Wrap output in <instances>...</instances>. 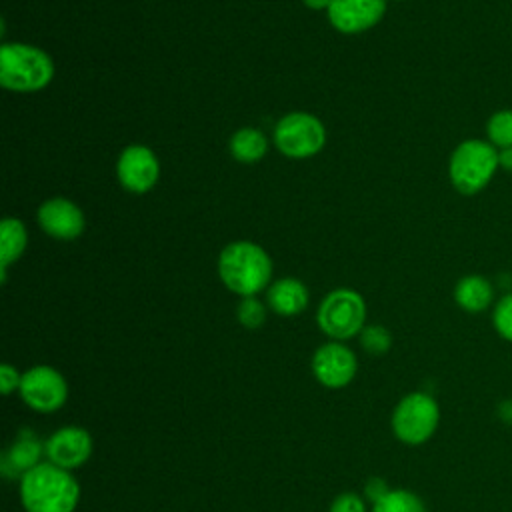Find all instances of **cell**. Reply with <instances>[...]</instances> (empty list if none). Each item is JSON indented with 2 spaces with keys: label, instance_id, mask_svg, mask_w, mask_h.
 Segmentation results:
<instances>
[{
  "label": "cell",
  "instance_id": "6da1fadb",
  "mask_svg": "<svg viewBox=\"0 0 512 512\" xmlns=\"http://www.w3.org/2000/svg\"><path fill=\"white\" fill-rule=\"evenodd\" d=\"M20 500L26 512H74L80 486L70 470L46 460L20 476Z\"/></svg>",
  "mask_w": 512,
  "mask_h": 512
},
{
  "label": "cell",
  "instance_id": "7a4b0ae2",
  "mask_svg": "<svg viewBox=\"0 0 512 512\" xmlns=\"http://www.w3.org/2000/svg\"><path fill=\"white\" fill-rule=\"evenodd\" d=\"M218 274L228 290L240 296H254L272 278V260L254 242H232L218 256Z\"/></svg>",
  "mask_w": 512,
  "mask_h": 512
},
{
  "label": "cell",
  "instance_id": "3957f363",
  "mask_svg": "<svg viewBox=\"0 0 512 512\" xmlns=\"http://www.w3.org/2000/svg\"><path fill=\"white\" fill-rule=\"evenodd\" d=\"M54 76L52 58L30 44L8 42L0 48V84L12 92H36Z\"/></svg>",
  "mask_w": 512,
  "mask_h": 512
},
{
  "label": "cell",
  "instance_id": "277c9868",
  "mask_svg": "<svg viewBox=\"0 0 512 512\" xmlns=\"http://www.w3.org/2000/svg\"><path fill=\"white\" fill-rule=\"evenodd\" d=\"M498 168V150L488 140L468 138L452 150L448 176L460 194L472 196L490 184Z\"/></svg>",
  "mask_w": 512,
  "mask_h": 512
},
{
  "label": "cell",
  "instance_id": "5b68a950",
  "mask_svg": "<svg viewBox=\"0 0 512 512\" xmlns=\"http://www.w3.org/2000/svg\"><path fill=\"white\" fill-rule=\"evenodd\" d=\"M366 320L364 298L352 288H336L318 306V328L332 340H348L362 332Z\"/></svg>",
  "mask_w": 512,
  "mask_h": 512
},
{
  "label": "cell",
  "instance_id": "8992f818",
  "mask_svg": "<svg viewBox=\"0 0 512 512\" xmlns=\"http://www.w3.org/2000/svg\"><path fill=\"white\" fill-rule=\"evenodd\" d=\"M440 408L426 392L406 394L392 412V432L404 444H424L438 428Z\"/></svg>",
  "mask_w": 512,
  "mask_h": 512
},
{
  "label": "cell",
  "instance_id": "52a82bcc",
  "mask_svg": "<svg viewBox=\"0 0 512 512\" xmlns=\"http://www.w3.org/2000/svg\"><path fill=\"white\" fill-rule=\"evenodd\" d=\"M326 142L324 124L308 112L282 116L274 126V144L288 158H310Z\"/></svg>",
  "mask_w": 512,
  "mask_h": 512
},
{
  "label": "cell",
  "instance_id": "ba28073f",
  "mask_svg": "<svg viewBox=\"0 0 512 512\" xmlns=\"http://www.w3.org/2000/svg\"><path fill=\"white\" fill-rule=\"evenodd\" d=\"M18 392L28 408L48 414L64 406L68 398V384L56 368L32 366L22 374Z\"/></svg>",
  "mask_w": 512,
  "mask_h": 512
},
{
  "label": "cell",
  "instance_id": "9c48e42d",
  "mask_svg": "<svg viewBox=\"0 0 512 512\" xmlns=\"http://www.w3.org/2000/svg\"><path fill=\"white\" fill-rule=\"evenodd\" d=\"M116 174L128 192L144 194L154 188L160 176V164L156 154L142 144L126 146L116 162Z\"/></svg>",
  "mask_w": 512,
  "mask_h": 512
},
{
  "label": "cell",
  "instance_id": "30bf717a",
  "mask_svg": "<svg viewBox=\"0 0 512 512\" xmlns=\"http://www.w3.org/2000/svg\"><path fill=\"white\" fill-rule=\"evenodd\" d=\"M358 360L354 352L338 340L316 348L312 356V372L326 388H344L356 376Z\"/></svg>",
  "mask_w": 512,
  "mask_h": 512
},
{
  "label": "cell",
  "instance_id": "8fae6325",
  "mask_svg": "<svg viewBox=\"0 0 512 512\" xmlns=\"http://www.w3.org/2000/svg\"><path fill=\"white\" fill-rule=\"evenodd\" d=\"M44 454L48 462L64 468L74 470L82 466L92 454V436L88 430L80 426H64L58 428L46 442Z\"/></svg>",
  "mask_w": 512,
  "mask_h": 512
},
{
  "label": "cell",
  "instance_id": "7c38bea8",
  "mask_svg": "<svg viewBox=\"0 0 512 512\" xmlns=\"http://www.w3.org/2000/svg\"><path fill=\"white\" fill-rule=\"evenodd\" d=\"M386 12V0H330L328 20L344 34H358L374 24Z\"/></svg>",
  "mask_w": 512,
  "mask_h": 512
},
{
  "label": "cell",
  "instance_id": "4fadbf2b",
  "mask_svg": "<svg viewBox=\"0 0 512 512\" xmlns=\"http://www.w3.org/2000/svg\"><path fill=\"white\" fill-rule=\"evenodd\" d=\"M38 224L52 238L74 240L84 232V214L72 200L50 198L38 208Z\"/></svg>",
  "mask_w": 512,
  "mask_h": 512
},
{
  "label": "cell",
  "instance_id": "5bb4252c",
  "mask_svg": "<svg viewBox=\"0 0 512 512\" xmlns=\"http://www.w3.org/2000/svg\"><path fill=\"white\" fill-rule=\"evenodd\" d=\"M268 306L280 316H296L308 306V290L298 278H280L266 292Z\"/></svg>",
  "mask_w": 512,
  "mask_h": 512
},
{
  "label": "cell",
  "instance_id": "9a60e30c",
  "mask_svg": "<svg viewBox=\"0 0 512 512\" xmlns=\"http://www.w3.org/2000/svg\"><path fill=\"white\" fill-rule=\"evenodd\" d=\"M454 300L462 310L470 314L484 312L494 300V286L480 274L462 276L454 286Z\"/></svg>",
  "mask_w": 512,
  "mask_h": 512
},
{
  "label": "cell",
  "instance_id": "2e32d148",
  "mask_svg": "<svg viewBox=\"0 0 512 512\" xmlns=\"http://www.w3.org/2000/svg\"><path fill=\"white\" fill-rule=\"evenodd\" d=\"M28 234L18 218H4L0 224V270L2 282H6V268L18 260L26 248Z\"/></svg>",
  "mask_w": 512,
  "mask_h": 512
},
{
  "label": "cell",
  "instance_id": "e0dca14e",
  "mask_svg": "<svg viewBox=\"0 0 512 512\" xmlns=\"http://www.w3.org/2000/svg\"><path fill=\"white\" fill-rule=\"evenodd\" d=\"M44 452V446L34 436H20L4 454V472L8 468L14 474H24L36 464H40V454Z\"/></svg>",
  "mask_w": 512,
  "mask_h": 512
},
{
  "label": "cell",
  "instance_id": "ac0fdd59",
  "mask_svg": "<svg viewBox=\"0 0 512 512\" xmlns=\"http://www.w3.org/2000/svg\"><path fill=\"white\" fill-rule=\"evenodd\" d=\"M230 154L244 164L260 160L268 150L266 136L256 128H240L230 138Z\"/></svg>",
  "mask_w": 512,
  "mask_h": 512
},
{
  "label": "cell",
  "instance_id": "d6986e66",
  "mask_svg": "<svg viewBox=\"0 0 512 512\" xmlns=\"http://www.w3.org/2000/svg\"><path fill=\"white\" fill-rule=\"evenodd\" d=\"M372 512H426L424 502L410 490H388L374 506Z\"/></svg>",
  "mask_w": 512,
  "mask_h": 512
},
{
  "label": "cell",
  "instance_id": "ffe728a7",
  "mask_svg": "<svg viewBox=\"0 0 512 512\" xmlns=\"http://www.w3.org/2000/svg\"><path fill=\"white\" fill-rule=\"evenodd\" d=\"M486 140L496 148H510L512 146V110L502 108L496 110L486 122Z\"/></svg>",
  "mask_w": 512,
  "mask_h": 512
},
{
  "label": "cell",
  "instance_id": "44dd1931",
  "mask_svg": "<svg viewBox=\"0 0 512 512\" xmlns=\"http://www.w3.org/2000/svg\"><path fill=\"white\" fill-rule=\"evenodd\" d=\"M360 344L366 352L370 354H386L392 346V336L384 326L372 324V326H364L360 332Z\"/></svg>",
  "mask_w": 512,
  "mask_h": 512
},
{
  "label": "cell",
  "instance_id": "7402d4cb",
  "mask_svg": "<svg viewBox=\"0 0 512 512\" xmlns=\"http://www.w3.org/2000/svg\"><path fill=\"white\" fill-rule=\"evenodd\" d=\"M236 316H238L242 326L254 330V328H260L264 324L266 308L256 296H244L242 302L236 308Z\"/></svg>",
  "mask_w": 512,
  "mask_h": 512
},
{
  "label": "cell",
  "instance_id": "603a6c76",
  "mask_svg": "<svg viewBox=\"0 0 512 512\" xmlns=\"http://www.w3.org/2000/svg\"><path fill=\"white\" fill-rule=\"evenodd\" d=\"M492 324L500 338L512 342V292H506L492 310Z\"/></svg>",
  "mask_w": 512,
  "mask_h": 512
},
{
  "label": "cell",
  "instance_id": "cb8c5ba5",
  "mask_svg": "<svg viewBox=\"0 0 512 512\" xmlns=\"http://www.w3.org/2000/svg\"><path fill=\"white\" fill-rule=\"evenodd\" d=\"M330 512H366V502L354 492H344L334 498V502L330 504Z\"/></svg>",
  "mask_w": 512,
  "mask_h": 512
},
{
  "label": "cell",
  "instance_id": "d4e9b609",
  "mask_svg": "<svg viewBox=\"0 0 512 512\" xmlns=\"http://www.w3.org/2000/svg\"><path fill=\"white\" fill-rule=\"evenodd\" d=\"M22 382V374H18V370L12 364H2L0 366V390L2 394H12L14 390L20 388Z\"/></svg>",
  "mask_w": 512,
  "mask_h": 512
},
{
  "label": "cell",
  "instance_id": "484cf974",
  "mask_svg": "<svg viewBox=\"0 0 512 512\" xmlns=\"http://www.w3.org/2000/svg\"><path fill=\"white\" fill-rule=\"evenodd\" d=\"M390 488L386 486V482L382 478H370L364 486V498L370 500L372 504H376Z\"/></svg>",
  "mask_w": 512,
  "mask_h": 512
},
{
  "label": "cell",
  "instance_id": "4316f807",
  "mask_svg": "<svg viewBox=\"0 0 512 512\" xmlns=\"http://www.w3.org/2000/svg\"><path fill=\"white\" fill-rule=\"evenodd\" d=\"M498 164H500L502 170L512 174V146L498 150Z\"/></svg>",
  "mask_w": 512,
  "mask_h": 512
},
{
  "label": "cell",
  "instance_id": "83f0119b",
  "mask_svg": "<svg viewBox=\"0 0 512 512\" xmlns=\"http://www.w3.org/2000/svg\"><path fill=\"white\" fill-rule=\"evenodd\" d=\"M500 416L508 422H512V400H506L502 406H500Z\"/></svg>",
  "mask_w": 512,
  "mask_h": 512
},
{
  "label": "cell",
  "instance_id": "f1b7e54d",
  "mask_svg": "<svg viewBox=\"0 0 512 512\" xmlns=\"http://www.w3.org/2000/svg\"><path fill=\"white\" fill-rule=\"evenodd\" d=\"M304 4H306L308 8H312V10H320V8H326V10H328L330 0H304Z\"/></svg>",
  "mask_w": 512,
  "mask_h": 512
}]
</instances>
